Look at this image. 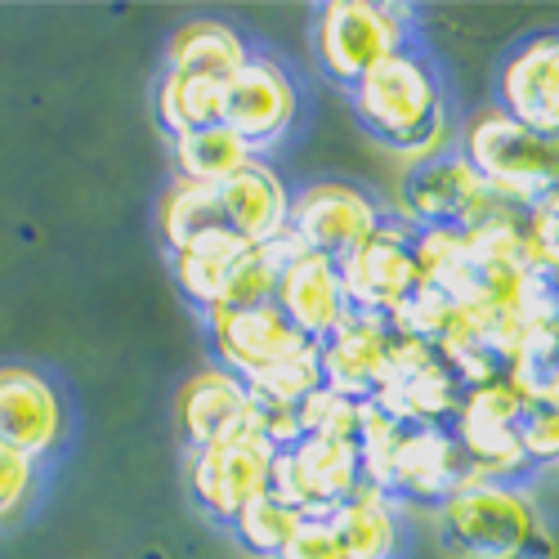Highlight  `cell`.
Returning <instances> with one entry per match:
<instances>
[{"mask_svg": "<svg viewBox=\"0 0 559 559\" xmlns=\"http://www.w3.org/2000/svg\"><path fill=\"white\" fill-rule=\"evenodd\" d=\"M443 546L461 559H533L546 537L542 515L524 488L515 484H471L439 501Z\"/></svg>", "mask_w": 559, "mask_h": 559, "instance_id": "obj_3", "label": "cell"}, {"mask_svg": "<svg viewBox=\"0 0 559 559\" xmlns=\"http://www.w3.org/2000/svg\"><path fill=\"white\" fill-rule=\"evenodd\" d=\"M219 224L251 247L287 238V215H292V189L264 157H251L238 175H228L219 189Z\"/></svg>", "mask_w": 559, "mask_h": 559, "instance_id": "obj_19", "label": "cell"}, {"mask_svg": "<svg viewBox=\"0 0 559 559\" xmlns=\"http://www.w3.org/2000/svg\"><path fill=\"white\" fill-rule=\"evenodd\" d=\"M371 403L385 416H394L399 426H452V416L461 407V385L435 345L394 336L390 362L381 371V385L371 394Z\"/></svg>", "mask_w": 559, "mask_h": 559, "instance_id": "obj_8", "label": "cell"}, {"mask_svg": "<svg viewBox=\"0 0 559 559\" xmlns=\"http://www.w3.org/2000/svg\"><path fill=\"white\" fill-rule=\"evenodd\" d=\"M211 345H215V367H224L228 377H238L242 385H251L255 377L273 362H283L287 354H296L305 341L300 332H292V322L277 313L273 305H255V309H211Z\"/></svg>", "mask_w": 559, "mask_h": 559, "instance_id": "obj_14", "label": "cell"}, {"mask_svg": "<svg viewBox=\"0 0 559 559\" xmlns=\"http://www.w3.org/2000/svg\"><path fill=\"white\" fill-rule=\"evenodd\" d=\"M296 421H300V439H341L354 443L358 421H362V403L318 385L313 394H305L296 403Z\"/></svg>", "mask_w": 559, "mask_h": 559, "instance_id": "obj_29", "label": "cell"}, {"mask_svg": "<svg viewBox=\"0 0 559 559\" xmlns=\"http://www.w3.org/2000/svg\"><path fill=\"white\" fill-rule=\"evenodd\" d=\"M247 407H251V390L238 377H228L224 367H202L179 385L175 421L183 439H189V448H206L238 435L247 426Z\"/></svg>", "mask_w": 559, "mask_h": 559, "instance_id": "obj_20", "label": "cell"}, {"mask_svg": "<svg viewBox=\"0 0 559 559\" xmlns=\"http://www.w3.org/2000/svg\"><path fill=\"white\" fill-rule=\"evenodd\" d=\"M170 153H175V170H179V179L206 183V189H219L228 175H238V170L255 157V153H251L224 121H219V126L189 130V134H175V139H170Z\"/></svg>", "mask_w": 559, "mask_h": 559, "instance_id": "obj_24", "label": "cell"}, {"mask_svg": "<svg viewBox=\"0 0 559 559\" xmlns=\"http://www.w3.org/2000/svg\"><path fill=\"white\" fill-rule=\"evenodd\" d=\"M506 211L484 179L465 166L461 153H439L421 166H412L403 179V224L412 228H475L488 215Z\"/></svg>", "mask_w": 559, "mask_h": 559, "instance_id": "obj_11", "label": "cell"}, {"mask_svg": "<svg viewBox=\"0 0 559 559\" xmlns=\"http://www.w3.org/2000/svg\"><path fill=\"white\" fill-rule=\"evenodd\" d=\"M407 5L390 0H328L313 19L318 68L341 85H354L367 68L407 50Z\"/></svg>", "mask_w": 559, "mask_h": 559, "instance_id": "obj_4", "label": "cell"}, {"mask_svg": "<svg viewBox=\"0 0 559 559\" xmlns=\"http://www.w3.org/2000/svg\"><path fill=\"white\" fill-rule=\"evenodd\" d=\"M484 484V475L471 465V456L461 452L448 426H407L390 465V497H430L448 501L452 492Z\"/></svg>", "mask_w": 559, "mask_h": 559, "instance_id": "obj_16", "label": "cell"}, {"mask_svg": "<svg viewBox=\"0 0 559 559\" xmlns=\"http://www.w3.org/2000/svg\"><path fill=\"white\" fill-rule=\"evenodd\" d=\"M381 224H385V211L367 189L345 183V179H318V183H305V189L292 193L287 238L309 255L345 260Z\"/></svg>", "mask_w": 559, "mask_h": 559, "instance_id": "obj_5", "label": "cell"}, {"mask_svg": "<svg viewBox=\"0 0 559 559\" xmlns=\"http://www.w3.org/2000/svg\"><path fill=\"white\" fill-rule=\"evenodd\" d=\"M277 559H345V555H341V542L328 520H300L296 533L287 537V546L277 550Z\"/></svg>", "mask_w": 559, "mask_h": 559, "instance_id": "obj_33", "label": "cell"}, {"mask_svg": "<svg viewBox=\"0 0 559 559\" xmlns=\"http://www.w3.org/2000/svg\"><path fill=\"white\" fill-rule=\"evenodd\" d=\"M273 448L242 426L238 435H228L206 448H189V488L193 501L206 510L211 520L233 524L242 510L269 492V471H273Z\"/></svg>", "mask_w": 559, "mask_h": 559, "instance_id": "obj_6", "label": "cell"}, {"mask_svg": "<svg viewBox=\"0 0 559 559\" xmlns=\"http://www.w3.org/2000/svg\"><path fill=\"white\" fill-rule=\"evenodd\" d=\"M354 117L377 134V144L421 166L448 153V104L430 59L416 50H399L367 68L349 85Z\"/></svg>", "mask_w": 559, "mask_h": 559, "instance_id": "obj_1", "label": "cell"}, {"mask_svg": "<svg viewBox=\"0 0 559 559\" xmlns=\"http://www.w3.org/2000/svg\"><path fill=\"white\" fill-rule=\"evenodd\" d=\"M296 251H300V247H296L292 238L247 247L242 260L233 264L228 283H224V296H219L215 309H255V305H273L277 273H283V264H287Z\"/></svg>", "mask_w": 559, "mask_h": 559, "instance_id": "obj_26", "label": "cell"}, {"mask_svg": "<svg viewBox=\"0 0 559 559\" xmlns=\"http://www.w3.org/2000/svg\"><path fill=\"white\" fill-rule=\"evenodd\" d=\"M68 439V407L59 385L36 367H0V448L45 461Z\"/></svg>", "mask_w": 559, "mask_h": 559, "instance_id": "obj_13", "label": "cell"}, {"mask_svg": "<svg viewBox=\"0 0 559 559\" xmlns=\"http://www.w3.org/2000/svg\"><path fill=\"white\" fill-rule=\"evenodd\" d=\"M247 247H251V242L233 238L224 224L198 233L193 242H183L179 251H170V255H175V283H179V292L189 296L202 313H211V309L219 305V296H224V283H228L233 264L242 260Z\"/></svg>", "mask_w": 559, "mask_h": 559, "instance_id": "obj_23", "label": "cell"}, {"mask_svg": "<svg viewBox=\"0 0 559 559\" xmlns=\"http://www.w3.org/2000/svg\"><path fill=\"white\" fill-rule=\"evenodd\" d=\"M251 59V45L242 40L238 27L219 19H189L170 32L166 45V72H189V76H211L228 85Z\"/></svg>", "mask_w": 559, "mask_h": 559, "instance_id": "obj_21", "label": "cell"}, {"mask_svg": "<svg viewBox=\"0 0 559 559\" xmlns=\"http://www.w3.org/2000/svg\"><path fill=\"white\" fill-rule=\"evenodd\" d=\"M328 524H332L345 559H394L399 555V542H403L394 497L381 492V488H367V484H358L332 510Z\"/></svg>", "mask_w": 559, "mask_h": 559, "instance_id": "obj_22", "label": "cell"}, {"mask_svg": "<svg viewBox=\"0 0 559 559\" xmlns=\"http://www.w3.org/2000/svg\"><path fill=\"white\" fill-rule=\"evenodd\" d=\"M461 157L484 179V189L510 211H528L533 202L555 193V175H559L555 139L510 121L497 108H484L465 126Z\"/></svg>", "mask_w": 559, "mask_h": 559, "instance_id": "obj_2", "label": "cell"}, {"mask_svg": "<svg viewBox=\"0 0 559 559\" xmlns=\"http://www.w3.org/2000/svg\"><path fill=\"white\" fill-rule=\"evenodd\" d=\"M358 484V448L341 439H300L277 452L269 471V492L305 520H328Z\"/></svg>", "mask_w": 559, "mask_h": 559, "instance_id": "obj_9", "label": "cell"}, {"mask_svg": "<svg viewBox=\"0 0 559 559\" xmlns=\"http://www.w3.org/2000/svg\"><path fill=\"white\" fill-rule=\"evenodd\" d=\"M296 117H300V90L277 59L251 55L247 68L224 85V117L219 121L238 134L255 157L264 148L283 144L296 126Z\"/></svg>", "mask_w": 559, "mask_h": 559, "instance_id": "obj_12", "label": "cell"}, {"mask_svg": "<svg viewBox=\"0 0 559 559\" xmlns=\"http://www.w3.org/2000/svg\"><path fill=\"white\" fill-rule=\"evenodd\" d=\"M157 117L175 134H189L202 126H219L224 117V85L211 76H189V72H162L157 81Z\"/></svg>", "mask_w": 559, "mask_h": 559, "instance_id": "obj_25", "label": "cell"}, {"mask_svg": "<svg viewBox=\"0 0 559 559\" xmlns=\"http://www.w3.org/2000/svg\"><path fill=\"white\" fill-rule=\"evenodd\" d=\"M322 385V362H318V345H300L296 354H287L283 362H273L264 377H255L247 390L255 399H269V403H300L305 394H313Z\"/></svg>", "mask_w": 559, "mask_h": 559, "instance_id": "obj_30", "label": "cell"}, {"mask_svg": "<svg viewBox=\"0 0 559 559\" xmlns=\"http://www.w3.org/2000/svg\"><path fill=\"white\" fill-rule=\"evenodd\" d=\"M300 520H305V515H296L287 501H277L273 492H264V497H255L228 528H233V537H238L251 555H260V559H277V550L287 546V537L296 533Z\"/></svg>", "mask_w": 559, "mask_h": 559, "instance_id": "obj_28", "label": "cell"}, {"mask_svg": "<svg viewBox=\"0 0 559 559\" xmlns=\"http://www.w3.org/2000/svg\"><path fill=\"white\" fill-rule=\"evenodd\" d=\"M394 349V332L381 313H349L332 336L318 341V362H322V385L354 399V403H371L381 385V371L390 362Z\"/></svg>", "mask_w": 559, "mask_h": 559, "instance_id": "obj_17", "label": "cell"}, {"mask_svg": "<svg viewBox=\"0 0 559 559\" xmlns=\"http://www.w3.org/2000/svg\"><path fill=\"white\" fill-rule=\"evenodd\" d=\"M341 269V287L349 309L358 313H394L416 287H421V264H416V228L403 219H390L371 233L362 247H354Z\"/></svg>", "mask_w": 559, "mask_h": 559, "instance_id": "obj_7", "label": "cell"}, {"mask_svg": "<svg viewBox=\"0 0 559 559\" xmlns=\"http://www.w3.org/2000/svg\"><path fill=\"white\" fill-rule=\"evenodd\" d=\"M497 112L546 139L559 134V40L550 32L528 36L497 72Z\"/></svg>", "mask_w": 559, "mask_h": 559, "instance_id": "obj_15", "label": "cell"}, {"mask_svg": "<svg viewBox=\"0 0 559 559\" xmlns=\"http://www.w3.org/2000/svg\"><path fill=\"white\" fill-rule=\"evenodd\" d=\"M36 488V461H27L14 448H0V520L19 515Z\"/></svg>", "mask_w": 559, "mask_h": 559, "instance_id": "obj_31", "label": "cell"}, {"mask_svg": "<svg viewBox=\"0 0 559 559\" xmlns=\"http://www.w3.org/2000/svg\"><path fill=\"white\" fill-rule=\"evenodd\" d=\"M157 224H162V238H166L170 251H179L183 242H193L198 233H206V228H219V198H215V189L175 175L170 189L162 193Z\"/></svg>", "mask_w": 559, "mask_h": 559, "instance_id": "obj_27", "label": "cell"}, {"mask_svg": "<svg viewBox=\"0 0 559 559\" xmlns=\"http://www.w3.org/2000/svg\"><path fill=\"white\" fill-rule=\"evenodd\" d=\"M524 407L528 403L520 399V390L510 381H488L475 390H461V407L448 430L484 479L510 484L528 465L520 452V439H515Z\"/></svg>", "mask_w": 559, "mask_h": 559, "instance_id": "obj_10", "label": "cell"}, {"mask_svg": "<svg viewBox=\"0 0 559 559\" xmlns=\"http://www.w3.org/2000/svg\"><path fill=\"white\" fill-rule=\"evenodd\" d=\"M515 439H520L524 461H555V452H559V421H555V407H533V403H528L524 416H520Z\"/></svg>", "mask_w": 559, "mask_h": 559, "instance_id": "obj_32", "label": "cell"}, {"mask_svg": "<svg viewBox=\"0 0 559 559\" xmlns=\"http://www.w3.org/2000/svg\"><path fill=\"white\" fill-rule=\"evenodd\" d=\"M273 309L292 322V332H300L313 345L322 336H332L354 313L349 300H345V287H341L336 260H322V255H309V251H296L283 264V273H277Z\"/></svg>", "mask_w": 559, "mask_h": 559, "instance_id": "obj_18", "label": "cell"}]
</instances>
